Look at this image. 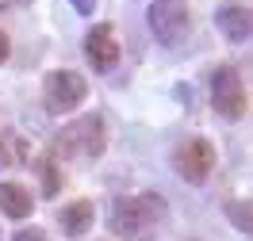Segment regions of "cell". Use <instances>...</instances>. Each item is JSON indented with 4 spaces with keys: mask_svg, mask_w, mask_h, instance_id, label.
I'll use <instances>...</instances> for the list:
<instances>
[{
    "mask_svg": "<svg viewBox=\"0 0 253 241\" xmlns=\"http://www.w3.org/2000/svg\"><path fill=\"white\" fill-rule=\"evenodd\" d=\"M108 145V127H104V115H81L73 123H65L54 134V157L62 161H96Z\"/></svg>",
    "mask_w": 253,
    "mask_h": 241,
    "instance_id": "6da1fadb",
    "label": "cell"
},
{
    "mask_svg": "<svg viewBox=\"0 0 253 241\" xmlns=\"http://www.w3.org/2000/svg\"><path fill=\"white\" fill-rule=\"evenodd\" d=\"M146 23L161 46H180L192 31V12L188 0H154L150 12H146Z\"/></svg>",
    "mask_w": 253,
    "mask_h": 241,
    "instance_id": "7a4b0ae2",
    "label": "cell"
},
{
    "mask_svg": "<svg viewBox=\"0 0 253 241\" xmlns=\"http://www.w3.org/2000/svg\"><path fill=\"white\" fill-rule=\"evenodd\" d=\"M88 100V84L73 69H50L42 77V107L50 115H69Z\"/></svg>",
    "mask_w": 253,
    "mask_h": 241,
    "instance_id": "3957f363",
    "label": "cell"
},
{
    "mask_svg": "<svg viewBox=\"0 0 253 241\" xmlns=\"http://www.w3.org/2000/svg\"><path fill=\"white\" fill-rule=\"evenodd\" d=\"M161 214H165V203L150 192L134 195V199H115V207H111V230L119 238H134V234H142L146 226H154Z\"/></svg>",
    "mask_w": 253,
    "mask_h": 241,
    "instance_id": "277c9868",
    "label": "cell"
},
{
    "mask_svg": "<svg viewBox=\"0 0 253 241\" xmlns=\"http://www.w3.org/2000/svg\"><path fill=\"white\" fill-rule=\"evenodd\" d=\"M211 107H215V115L230 119V123L246 115L250 100H246V84H242L234 65H219L215 69V77H211Z\"/></svg>",
    "mask_w": 253,
    "mask_h": 241,
    "instance_id": "5b68a950",
    "label": "cell"
},
{
    "mask_svg": "<svg viewBox=\"0 0 253 241\" xmlns=\"http://www.w3.org/2000/svg\"><path fill=\"white\" fill-rule=\"evenodd\" d=\"M173 169L180 180H188V184H204L211 176V169H215V145L207 142V138H188V142L176 145L173 153Z\"/></svg>",
    "mask_w": 253,
    "mask_h": 241,
    "instance_id": "8992f818",
    "label": "cell"
},
{
    "mask_svg": "<svg viewBox=\"0 0 253 241\" xmlns=\"http://www.w3.org/2000/svg\"><path fill=\"white\" fill-rule=\"evenodd\" d=\"M84 58L92 65L96 73H111L115 62H119V34L111 23H96L88 38H84Z\"/></svg>",
    "mask_w": 253,
    "mask_h": 241,
    "instance_id": "52a82bcc",
    "label": "cell"
},
{
    "mask_svg": "<svg viewBox=\"0 0 253 241\" xmlns=\"http://www.w3.org/2000/svg\"><path fill=\"white\" fill-rule=\"evenodd\" d=\"M215 23H219V34L226 38V42H234V46L250 42L253 16H250L246 4H226V8H219V12H215Z\"/></svg>",
    "mask_w": 253,
    "mask_h": 241,
    "instance_id": "ba28073f",
    "label": "cell"
},
{
    "mask_svg": "<svg viewBox=\"0 0 253 241\" xmlns=\"http://www.w3.org/2000/svg\"><path fill=\"white\" fill-rule=\"evenodd\" d=\"M92 218H96V210H92L88 199H73V203L62 207V214H58V222H62V230L69 234V238L88 234V230H92Z\"/></svg>",
    "mask_w": 253,
    "mask_h": 241,
    "instance_id": "9c48e42d",
    "label": "cell"
},
{
    "mask_svg": "<svg viewBox=\"0 0 253 241\" xmlns=\"http://www.w3.org/2000/svg\"><path fill=\"white\" fill-rule=\"evenodd\" d=\"M35 210V199L23 184H0V214L8 218H27Z\"/></svg>",
    "mask_w": 253,
    "mask_h": 241,
    "instance_id": "30bf717a",
    "label": "cell"
},
{
    "mask_svg": "<svg viewBox=\"0 0 253 241\" xmlns=\"http://www.w3.org/2000/svg\"><path fill=\"white\" fill-rule=\"evenodd\" d=\"M35 176H39V188H42L46 199L62 192V172H58V157L54 153H42V157L35 161Z\"/></svg>",
    "mask_w": 253,
    "mask_h": 241,
    "instance_id": "8fae6325",
    "label": "cell"
},
{
    "mask_svg": "<svg viewBox=\"0 0 253 241\" xmlns=\"http://www.w3.org/2000/svg\"><path fill=\"white\" fill-rule=\"evenodd\" d=\"M226 218L242 230V234H250V226H253V218H250V203L246 199H234V203H226Z\"/></svg>",
    "mask_w": 253,
    "mask_h": 241,
    "instance_id": "7c38bea8",
    "label": "cell"
},
{
    "mask_svg": "<svg viewBox=\"0 0 253 241\" xmlns=\"http://www.w3.org/2000/svg\"><path fill=\"white\" fill-rule=\"evenodd\" d=\"M12 241H46V234H42V230H35V226H27V230L12 234Z\"/></svg>",
    "mask_w": 253,
    "mask_h": 241,
    "instance_id": "4fadbf2b",
    "label": "cell"
},
{
    "mask_svg": "<svg viewBox=\"0 0 253 241\" xmlns=\"http://www.w3.org/2000/svg\"><path fill=\"white\" fill-rule=\"evenodd\" d=\"M69 4H73L77 16H92V12H96V0H69Z\"/></svg>",
    "mask_w": 253,
    "mask_h": 241,
    "instance_id": "5bb4252c",
    "label": "cell"
},
{
    "mask_svg": "<svg viewBox=\"0 0 253 241\" xmlns=\"http://www.w3.org/2000/svg\"><path fill=\"white\" fill-rule=\"evenodd\" d=\"M27 4H31V0H0V16H4V12H16V8H27Z\"/></svg>",
    "mask_w": 253,
    "mask_h": 241,
    "instance_id": "9a60e30c",
    "label": "cell"
},
{
    "mask_svg": "<svg viewBox=\"0 0 253 241\" xmlns=\"http://www.w3.org/2000/svg\"><path fill=\"white\" fill-rule=\"evenodd\" d=\"M8 161H12V153H8V145H4V138H0V172L8 169Z\"/></svg>",
    "mask_w": 253,
    "mask_h": 241,
    "instance_id": "2e32d148",
    "label": "cell"
},
{
    "mask_svg": "<svg viewBox=\"0 0 253 241\" xmlns=\"http://www.w3.org/2000/svg\"><path fill=\"white\" fill-rule=\"evenodd\" d=\"M4 58H8V34L0 31V65H4Z\"/></svg>",
    "mask_w": 253,
    "mask_h": 241,
    "instance_id": "e0dca14e",
    "label": "cell"
}]
</instances>
